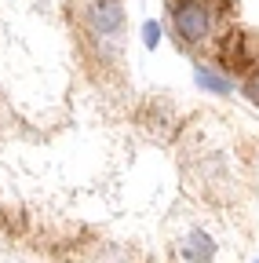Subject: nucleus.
Segmentation results:
<instances>
[{"mask_svg": "<svg viewBox=\"0 0 259 263\" xmlns=\"http://www.w3.org/2000/svg\"><path fill=\"white\" fill-rule=\"evenodd\" d=\"M219 62L226 66V70H234L241 77H252L259 73V37L255 33H226V37L219 41Z\"/></svg>", "mask_w": 259, "mask_h": 263, "instance_id": "1", "label": "nucleus"}, {"mask_svg": "<svg viewBox=\"0 0 259 263\" xmlns=\"http://www.w3.org/2000/svg\"><path fill=\"white\" fill-rule=\"evenodd\" d=\"M172 22H175V33L183 37V44H205L208 33H212V11L201 0H183V4H175Z\"/></svg>", "mask_w": 259, "mask_h": 263, "instance_id": "2", "label": "nucleus"}, {"mask_svg": "<svg viewBox=\"0 0 259 263\" xmlns=\"http://www.w3.org/2000/svg\"><path fill=\"white\" fill-rule=\"evenodd\" d=\"M84 22L95 37H110L124 26V4L121 0H91L84 8Z\"/></svg>", "mask_w": 259, "mask_h": 263, "instance_id": "3", "label": "nucleus"}, {"mask_svg": "<svg viewBox=\"0 0 259 263\" xmlns=\"http://www.w3.org/2000/svg\"><path fill=\"white\" fill-rule=\"evenodd\" d=\"M183 256H186V263H212L215 241L205 234V230H190V234L183 238Z\"/></svg>", "mask_w": 259, "mask_h": 263, "instance_id": "4", "label": "nucleus"}, {"mask_svg": "<svg viewBox=\"0 0 259 263\" xmlns=\"http://www.w3.org/2000/svg\"><path fill=\"white\" fill-rule=\"evenodd\" d=\"M197 84L212 95H230V81H226L223 73H212L208 66H197Z\"/></svg>", "mask_w": 259, "mask_h": 263, "instance_id": "5", "label": "nucleus"}, {"mask_svg": "<svg viewBox=\"0 0 259 263\" xmlns=\"http://www.w3.org/2000/svg\"><path fill=\"white\" fill-rule=\"evenodd\" d=\"M143 44H146V48H157V44H161V26H157L153 18L143 26Z\"/></svg>", "mask_w": 259, "mask_h": 263, "instance_id": "6", "label": "nucleus"}, {"mask_svg": "<svg viewBox=\"0 0 259 263\" xmlns=\"http://www.w3.org/2000/svg\"><path fill=\"white\" fill-rule=\"evenodd\" d=\"M245 95L252 99V103L259 106V73H252V77H245Z\"/></svg>", "mask_w": 259, "mask_h": 263, "instance_id": "7", "label": "nucleus"}, {"mask_svg": "<svg viewBox=\"0 0 259 263\" xmlns=\"http://www.w3.org/2000/svg\"><path fill=\"white\" fill-rule=\"evenodd\" d=\"M255 263H259V259H255Z\"/></svg>", "mask_w": 259, "mask_h": 263, "instance_id": "8", "label": "nucleus"}]
</instances>
